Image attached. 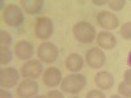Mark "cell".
Returning a JSON list of instances; mask_svg holds the SVG:
<instances>
[{
	"label": "cell",
	"instance_id": "cell-1",
	"mask_svg": "<svg viewBox=\"0 0 131 98\" xmlns=\"http://www.w3.org/2000/svg\"><path fill=\"white\" fill-rule=\"evenodd\" d=\"M72 34H73L76 41L80 43H84V45L92 43L94 41V38L97 37L94 26L89 22H86V21H79V22H76L72 28Z\"/></svg>",
	"mask_w": 131,
	"mask_h": 98
},
{
	"label": "cell",
	"instance_id": "cell-2",
	"mask_svg": "<svg viewBox=\"0 0 131 98\" xmlns=\"http://www.w3.org/2000/svg\"><path fill=\"white\" fill-rule=\"evenodd\" d=\"M60 86L64 93L78 94L86 86V79L81 73H71L63 79Z\"/></svg>",
	"mask_w": 131,
	"mask_h": 98
},
{
	"label": "cell",
	"instance_id": "cell-3",
	"mask_svg": "<svg viewBox=\"0 0 131 98\" xmlns=\"http://www.w3.org/2000/svg\"><path fill=\"white\" fill-rule=\"evenodd\" d=\"M24 12L18 5L9 4L3 9V21L12 28H18L24 22Z\"/></svg>",
	"mask_w": 131,
	"mask_h": 98
},
{
	"label": "cell",
	"instance_id": "cell-4",
	"mask_svg": "<svg viewBox=\"0 0 131 98\" xmlns=\"http://www.w3.org/2000/svg\"><path fill=\"white\" fill-rule=\"evenodd\" d=\"M37 56L38 59L42 62V63H47V64H51L54 63L58 56H59V50L58 47L54 45L52 42H42L41 45L38 46V50H37Z\"/></svg>",
	"mask_w": 131,
	"mask_h": 98
},
{
	"label": "cell",
	"instance_id": "cell-5",
	"mask_svg": "<svg viewBox=\"0 0 131 98\" xmlns=\"http://www.w3.org/2000/svg\"><path fill=\"white\" fill-rule=\"evenodd\" d=\"M34 33L36 37L42 39V41H47L52 34H54V24L52 20L49 17H38L36 21V26H34Z\"/></svg>",
	"mask_w": 131,
	"mask_h": 98
},
{
	"label": "cell",
	"instance_id": "cell-6",
	"mask_svg": "<svg viewBox=\"0 0 131 98\" xmlns=\"http://www.w3.org/2000/svg\"><path fill=\"white\" fill-rule=\"evenodd\" d=\"M85 62L91 68L98 69L106 63V55L100 47H92L85 52Z\"/></svg>",
	"mask_w": 131,
	"mask_h": 98
},
{
	"label": "cell",
	"instance_id": "cell-7",
	"mask_svg": "<svg viewBox=\"0 0 131 98\" xmlns=\"http://www.w3.org/2000/svg\"><path fill=\"white\" fill-rule=\"evenodd\" d=\"M20 80L18 71L13 67H7L0 69V86L3 89H9L16 86Z\"/></svg>",
	"mask_w": 131,
	"mask_h": 98
},
{
	"label": "cell",
	"instance_id": "cell-8",
	"mask_svg": "<svg viewBox=\"0 0 131 98\" xmlns=\"http://www.w3.org/2000/svg\"><path fill=\"white\" fill-rule=\"evenodd\" d=\"M45 72L43 71V64L41 60H28L26 63L23 64V67H21V75H23V77L25 79H31L34 80L37 77Z\"/></svg>",
	"mask_w": 131,
	"mask_h": 98
},
{
	"label": "cell",
	"instance_id": "cell-9",
	"mask_svg": "<svg viewBox=\"0 0 131 98\" xmlns=\"http://www.w3.org/2000/svg\"><path fill=\"white\" fill-rule=\"evenodd\" d=\"M96 20H97V24L105 30H114L119 25L118 17L110 10H101L100 13H97Z\"/></svg>",
	"mask_w": 131,
	"mask_h": 98
},
{
	"label": "cell",
	"instance_id": "cell-10",
	"mask_svg": "<svg viewBox=\"0 0 131 98\" xmlns=\"http://www.w3.org/2000/svg\"><path fill=\"white\" fill-rule=\"evenodd\" d=\"M38 89H39V86L36 80L25 79L17 86V95L18 98H33L37 95Z\"/></svg>",
	"mask_w": 131,
	"mask_h": 98
},
{
	"label": "cell",
	"instance_id": "cell-11",
	"mask_svg": "<svg viewBox=\"0 0 131 98\" xmlns=\"http://www.w3.org/2000/svg\"><path fill=\"white\" fill-rule=\"evenodd\" d=\"M15 54L21 60H31V56L34 55V46L29 41H17L15 45Z\"/></svg>",
	"mask_w": 131,
	"mask_h": 98
},
{
	"label": "cell",
	"instance_id": "cell-12",
	"mask_svg": "<svg viewBox=\"0 0 131 98\" xmlns=\"http://www.w3.org/2000/svg\"><path fill=\"white\" fill-rule=\"evenodd\" d=\"M43 84H45L47 88H55L59 84H62L63 81V76L60 69H58L57 67H49L42 76Z\"/></svg>",
	"mask_w": 131,
	"mask_h": 98
},
{
	"label": "cell",
	"instance_id": "cell-13",
	"mask_svg": "<svg viewBox=\"0 0 131 98\" xmlns=\"http://www.w3.org/2000/svg\"><path fill=\"white\" fill-rule=\"evenodd\" d=\"M97 45L100 48L112 50L117 46V38L110 31H100V34H97Z\"/></svg>",
	"mask_w": 131,
	"mask_h": 98
},
{
	"label": "cell",
	"instance_id": "cell-14",
	"mask_svg": "<svg viewBox=\"0 0 131 98\" xmlns=\"http://www.w3.org/2000/svg\"><path fill=\"white\" fill-rule=\"evenodd\" d=\"M94 82L97 85V88H100L102 90H109L114 85V77L110 72L101 71L94 76Z\"/></svg>",
	"mask_w": 131,
	"mask_h": 98
},
{
	"label": "cell",
	"instance_id": "cell-15",
	"mask_svg": "<svg viewBox=\"0 0 131 98\" xmlns=\"http://www.w3.org/2000/svg\"><path fill=\"white\" fill-rule=\"evenodd\" d=\"M66 68L72 73H79V71L84 67V59L79 54H70L66 59Z\"/></svg>",
	"mask_w": 131,
	"mask_h": 98
},
{
	"label": "cell",
	"instance_id": "cell-16",
	"mask_svg": "<svg viewBox=\"0 0 131 98\" xmlns=\"http://www.w3.org/2000/svg\"><path fill=\"white\" fill-rule=\"evenodd\" d=\"M20 4L28 15H37L43 8L45 2L43 0H21Z\"/></svg>",
	"mask_w": 131,
	"mask_h": 98
},
{
	"label": "cell",
	"instance_id": "cell-17",
	"mask_svg": "<svg viewBox=\"0 0 131 98\" xmlns=\"http://www.w3.org/2000/svg\"><path fill=\"white\" fill-rule=\"evenodd\" d=\"M13 52L10 50V46H3L0 45V64L7 65L8 63L12 62Z\"/></svg>",
	"mask_w": 131,
	"mask_h": 98
},
{
	"label": "cell",
	"instance_id": "cell-18",
	"mask_svg": "<svg viewBox=\"0 0 131 98\" xmlns=\"http://www.w3.org/2000/svg\"><path fill=\"white\" fill-rule=\"evenodd\" d=\"M118 93L125 98H131V85L127 84L126 81H122L118 85Z\"/></svg>",
	"mask_w": 131,
	"mask_h": 98
},
{
	"label": "cell",
	"instance_id": "cell-19",
	"mask_svg": "<svg viewBox=\"0 0 131 98\" xmlns=\"http://www.w3.org/2000/svg\"><path fill=\"white\" fill-rule=\"evenodd\" d=\"M109 7H110L112 10L114 12H118V10H122L126 5V0H110V2H107Z\"/></svg>",
	"mask_w": 131,
	"mask_h": 98
},
{
	"label": "cell",
	"instance_id": "cell-20",
	"mask_svg": "<svg viewBox=\"0 0 131 98\" xmlns=\"http://www.w3.org/2000/svg\"><path fill=\"white\" fill-rule=\"evenodd\" d=\"M121 37L126 41H131V22H125L121 26Z\"/></svg>",
	"mask_w": 131,
	"mask_h": 98
},
{
	"label": "cell",
	"instance_id": "cell-21",
	"mask_svg": "<svg viewBox=\"0 0 131 98\" xmlns=\"http://www.w3.org/2000/svg\"><path fill=\"white\" fill-rule=\"evenodd\" d=\"M0 45H3V46H10L12 45V37H10V34L5 30L0 31Z\"/></svg>",
	"mask_w": 131,
	"mask_h": 98
},
{
	"label": "cell",
	"instance_id": "cell-22",
	"mask_svg": "<svg viewBox=\"0 0 131 98\" xmlns=\"http://www.w3.org/2000/svg\"><path fill=\"white\" fill-rule=\"evenodd\" d=\"M85 98H106V97H105V94L102 92H100L98 89H92V90H89L88 93H86Z\"/></svg>",
	"mask_w": 131,
	"mask_h": 98
},
{
	"label": "cell",
	"instance_id": "cell-23",
	"mask_svg": "<svg viewBox=\"0 0 131 98\" xmlns=\"http://www.w3.org/2000/svg\"><path fill=\"white\" fill-rule=\"evenodd\" d=\"M46 98H64L63 93H60L59 90H50L46 95Z\"/></svg>",
	"mask_w": 131,
	"mask_h": 98
},
{
	"label": "cell",
	"instance_id": "cell-24",
	"mask_svg": "<svg viewBox=\"0 0 131 98\" xmlns=\"http://www.w3.org/2000/svg\"><path fill=\"white\" fill-rule=\"evenodd\" d=\"M123 81H126L127 84H130L131 85V68H128V69H126L125 71V73H123Z\"/></svg>",
	"mask_w": 131,
	"mask_h": 98
},
{
	"label": "cell",
	"instance_id": "cell-25",
	"mask_svg": "<svg viewBox=\"0 0 131 98\" xmlns=\"http://www.w3.org/2000/svg\"><path fill=\"white\" fill-rule=\"evenodd\" d=\"M0 98H13V95L7 89H2V90H0Z\"/></svg>",
	"mask_w": 131,
	"mask_h": 98
},
{
	"label": "cell",
	"instance_id": "cell-26",
	"mask_svg": "<svg viewBox=\"0 0 131 98\" xmlns=\"http://www.w3.org/2000/svg\"><path fill=\"white\" fill-rule=\"evenodd\" d=\"M93 4L96 5H104V4H107L106 0H101V2H98V0H93Z\"/></svg>",
	"mask_w": 131,
	"mask_h": 98
},
{
	"label": "cell",
	"instance_id": "cell-27",
	"mask_svg": "<svg viewBox=\"0 0 131 98\" xmlns=\"http://www.w3.org/2000/svg\"><path fill=\"white\" fill-rule=\"evenodd\" d=\"M127 65L131 68V50H130V52H128V55H127Z\"/></svg>",
	"mask_w": 131,
	"mask_h": 98
},
{
	"label": "cell",
	"instance_id": "cell-28",
	"mask_svg": "<svg viewBox=\"0 0 131 98\" xmlns=\"http://www.w3.org/2000/svg\"><path fill=\"white\" fill-rule=\"evenodd\" d=\"M110 98H125V97L119 95V94H113V95H110Z\"/></svg>",
	"mask_w": 131,
	"mask_h": 98
},
{
	"label": "cell",
	"instance_id": "cell-29",
	"mask_svg": "<svg viewBox=\"0 0 131 98\" xmlns=\"http://www.w3.org/2000/svg\"><path fill=\"white\" fill-rule=\"evenodd\" d=\"M33 98H46V95H36V97H33Z\"/></svg>",
	"mask_w": 131,
	"mask_h": 98
},
{
	"label": "cell",
	"instance_id": "cell-30",
	"mask_svg": "<svg viewBox=\"0 0 131 98\" xmlns=\"http://www.w3.org/2000/svg\"><path fill=\"white\" fill-rule=\"evenodd\" d=\"M73 98H79V97H73Z\"/></svg>",
	"mask_w": 131,
	"mask_h": 98
}]
</instances>
